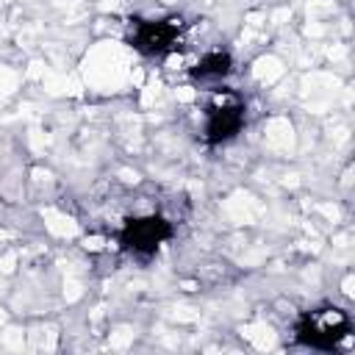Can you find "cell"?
<instances>
[{
  "instance_id": "6da1fadb",
  "label": "cell",
  "mask_w": 355,
  "mask_h": 355,
  "mask_svg": "<svg viewBox=\"0 0 355 355\" xmlns=\"http://www.w3.org/2000/svg\"><path fill=\"white\" fill-rule=\"evenodd\" d=\"M352 330V319L347 311L336 308V305H322V308H313L308 311L300 324H297V338L300 344L305 347H313V349H336Z\"/></svg>"
},
{
  "instance_id": "7a4b0ae2",
  "label": "cell",
  "mask_w": 355,
  "mask_h": 355,
  "mask_svg": "<svg viewBox=\"0 0 355 355\" xmlns=\"http://www.w3.org/2000/svg\"><path fill=\"white\" fill-rule=\"evenodd\" d=\"M244 128V103L230 89H216L205 105L202 136L208 144H225Z\"/></svg>"
},
{
  "instance_id": "3957f363",
  "label": "cell",
  "mask_w": 355,
  "mask_h": 355,
  "mask_svg": "<svg viewBox=\"0 0 355 355\" xmlns=\"http://www.w3.org/2000/svg\"><path fill=\"white\" fill-rule=\"evenodd\" d=\"M172 236V222L158 216V214H147V216H133L125 222L122 233H119V244L139 258L153 255L166 239Z\"/></svg>"
},
{
  "instance_id": "277c9868",
  "label": "cell",
  "mask_w": 355,
  "mask_h": 355,
  "mask_svg": "<svg viewBox=\"0 0 355 355\" xmlns=\"http://www.w3.org/2000/svg\"><path fill=\"white\" fill-rule=\"evenodd\" d=\"M183 22L178 17H164V19H133L130 25V44L144 53V55H164L175 50L180 42Z\"/></svg>"
},
{
  "instance_id": "5b68a950",
  "label": "cell",
  "mask_w": 355,
  "mask_h": 355,
  "mask_svg": "<svg viewBox=\"0 0 355 355\" xmlns=\"http://www.w3.org/2000/svg\"><path fill=\"white\" fill-rule=\"evenodd\" d=\"M230 72H233V58H230L227 53H222V50H214V53H205V55L197 61V67L191 69V78H194L197 83H202V86H216V83H222Z\"/></svg>"
}]
</instances>
